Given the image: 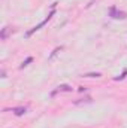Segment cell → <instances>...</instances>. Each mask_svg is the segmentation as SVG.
I'll return each instance as SVG.
<instances>
[{
	"instance_id": "6da1fadb",
	"label": "cell",
	"mask_w": 127,
	"mask_h": 128,
	"mask_svg": "<svg viewBox=\"0 0 127 128\" xmlns=\"http://www.w3.org/2000/svg\"><path fill=\"white\" fill-rule=\"evenodd\" d=\"M55 4H57V3H54V4H52V9H51V12L48 14V16H46V18H45V20H43L42 22H39L37 26H34V27H33L32 30H30V32H27V33H26V36H27V37H30V36H32V34H33L34 32L40 30V28H42V27H43V26H45V24H46V22H48V21H49V20L52 18V15L55 14Z\"/></svg>"
},
{
	"instance_id": "7a4b0ae2",
	"label": "cell",
	"mask_w": 127,
	"mask_h": 128,
	"mask_svg": "<svg viewBox=\"0 0 127 128\" xmlns=\"http://www.w3.org/2000/svg\"><path fill=\"white\" fill-rule=\"evenodd\" d=\"M109 16H111L112 20H126L127 18V12L117 9V6H112V8L109 9Z\"/></svg>"
},
{
	"instance_id": "3957f363",
	"label": "cell",
	"mask_w": 127,
	"mask_h": 128,
	"mask_svg": "<svg viewBox=\"0 0 127 128\" xmlns=\"http://www.w3.org/2000/svg\"><path fill=\"white\" fill-rule=\"evenodd\" d=\"M70 91H72V86H69V85H60V86H57L55 91H52V96H55L58 92H70Z\"/></svg>"
},
{
	"instance_id": "277c9868",
	"label": "cell",
	"mask_w": 127,
	"mask_h": 128,
	"mask_svg": "<svg viewBox=\"0 0 127 128\" xmlns=\"http://www.w3.org/2000/svg\"><path fill=\"white\" fill-rule=\"evenodd\" d=\"M11 112H14V115H17V116H23V115L27 112V107H24V106L14 107V109H11Z\"/></svg>"
},
{
	"instance_id": "5b68a950",
	"label": "cell",
	"mask_w": 127,
	"mask_h": 128,
	"mask_svg": "<svg viewBox=\"0 0 127 128\" xmlns=\"http://www.w3.org/2000/svg\"><path fill=\"white\" fill-rule=\"evenodd\" d=\"M9 33H12V28H11V27H5V28L2 30V33H0V37H2L3 40H6L8 36H9Z\"/></svg>"
},
{
	"instance_id": "8992f818",
	"label": "cell",
	"mask_w": 127,
	"mask_h": 128,
	"mask_svg": "<svg viewBox=\"0 0 127 128\" xmlns=\"http://www.w3.org/2000/svg\"><path fill=\"white\" fill-rule=\"evenodd\" d=\"M61 49H63V48H61V46H58V48H55V49H54V51H52V54H51V55H49V57H48V60H52V58H54V57H55V55H57V54H58V52H60V51H61Z\"/></svg>"
},
{
	"instance_id": "52a82bcc",
	"label": "cell",
	"mask_w": 127,
	"mask_h": 128,
	"mask_svg": "<svg viewBox=\"0 0 127 128\" xmlns=\"http://www.w3.org/2000/svg\"><path fill=\"white\" fill-rule=\"evenodd\" d=\"M85 78H100L102 74L100 73H87V74H84Z\"/></svg>"
},
{
	"instance_id": "ba28073f",
	"label": "cell",
	"mask_w": 127,
	"mask_h": 128,
	"mask_svg": "<svg viewBox=\"0 0 127 128\" xmlns=\"http://www.w3.org/2000/svg\"><path fill=\"white\" fill-rule=\"evenodd\" d=\"M32 61H33V58H32V57H29V58H27V60H26L24 63L21 64V68H24V67H26L27 64H29V63H32Z\"/></svg>"
}]
</instances>
